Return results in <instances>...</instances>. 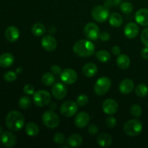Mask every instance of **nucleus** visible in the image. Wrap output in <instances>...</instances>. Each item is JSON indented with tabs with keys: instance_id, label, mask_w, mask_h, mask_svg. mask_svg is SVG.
<instances>
[{
	"instance_id": "20e7f679",
	"label": "nucleus",
	"mask_w": 148,
	"mask_h": 148,
	"mask_svg": "<svg viewBox=\"0 0 148 148\" xmlns=\"http://www.w3.org/2000/svg\"><path fill=\"white\" fill-rule=\"evenodd\" d=\"M42 121L48 128L55 129L59 125L60 119L53 111H46L42 116Z\"/></svg>"
},
{
	"instance_id": "4be33fe9",
	"label": "nucleus",
	"mask_w": 148,
	"mask_h": 148,
	"mask_svg": "<svg viewBox=\"0 0 148 148\" xmlns=\"http://www.w3.org/2000/svg\"><path fill=\"white\" fill-rule=\"evenodd\" d=\"M98 72V67L93 63H88L82 67V74L87 77H92Z\"/></svg>"
},
{
	"instance_id": "2eb2a0df",
	"label": "nucleus",
	"mask_w": 148,
	"mask_h": 148,
	"mask_svg": "<svg viewBox=\"0 0 148 148\" xmlns=\"http://www.w3.org/2000/svg\"><path fill=\"white\" fill-rule=\"evenodd\" d=\"M140 28L138 25L134 23H129L126 25L124 27V36L129 39H133L136 38L138 35Z\"/></svg>"
},
{
	"instance_id": "e433bc0d",
	"label": "nucleus",
	"mask_w": 148,
	"mask_h": 148,
	"mask_svg": "<svg viewBox=\"0 0 148 148\" xmlns=\"http://www.w3.org/2000/svg\"><path fill=\"white\" fill-rule=\"evenodd\" d=\"M121 2V0H106L104 1V6L107 8H111V7L119 6Z\"/></svg>"
},
{
	"instance_id": "423d86ee",
	"label": "nucleus",
	"mask_w": 148,
	"mask_h": 148,
	"mask_svg": "<svg viewBox=\"0 0 148 148\" xmlns=\"http://www.w3.org/2000/svg\"><path fill=\"white\" fill-rule=\"evenodd\" d=\"M111 81L107 77H101L95 82L94 85V92L98 95H103L109 90Z\"/></svg>"
},
{
	"instance_id": "4468645a",
	"label": "nucleus",
	"mask_w": 148,
	"mask_h": 148,
	"mask_svg": "<svg viewBox=\"0 0 148 148\" xmlns=\"http://www.w3.org/2000/svg\"><path fill=\"white\" fill-rule=\"evenodd\" d=\"M41 46L47 51H53L57 47V41L52 36H46L42 38Z\"/></svg>"
},
{
	"instance_id": "7c9ffc66",
	"label": "nucleus",
	"mask_w": 148,
	"mask_h": 148,
	"mask_svg": "<svg viewBox=\"0 0 148 148\" xmlns=\"http://www.w3.org/2000/svg\"><path fill=\"white\" fill-rule=\"evenodd\" d=\"M18 105L22 109H27L31 105V100L27 96H22L19 100Z\"/></svg>"
},
{
	"instance_id": "ddd939ff",
	"label": "nucleus",
	"mask_w": 148,
	"mask_h": 148,
	"mask_svg": "<svg viewBox=\"0 0 148 148\" xmlns=\"http://www.w3.org/2000/svg\"><path fill=\"white\" fill-rule=\"evenodd\" d=\"M103 112L108 115H114L117 112L119 105L116 101L114 99H106L102 105Z\"/></svg>"
},
{
	"instance_id": "aec40b11",
	"label": "nucleus",
	"mask_w": 148,
	"mask_h": 148,
	"mask_svg": "<svg viewBox=\"0 0 148 148\" xmlns=\"http://www.w3.org/2000/svg\"><path fill=\"white\" fill-rule=\"evenodd\" d=\"M112 142V137L107 133H101L97 137V143L102 147H108L111 145Z\"/></svg>"
},
{
	"instance_id": "6e6552de",
	"label": "nucleus",
	"mask_w": 148,
	"mask_h": 148,
	"mask_svg": "<svg viewBox=\"0 0 148 148\" xmlns=\"http://www.w3.org/2000/svg\"><path fill=\"white\" fill-rule=\"evenodd\" d=\"M78 111V105L72 101H66L62 104L60 107V113L65 117H72L77 114Z\"/></svg>"
},
{
	"instance_id": "4c0bfd02",
	"label": "nucleus",
	"mask_w": 148,
	"mask_h": 148,
	"mask_svg": "<svg viewBox=\"0 0 148 148\" xmlns=\"http://www.w3.org/2000/svg\"><path fill=\"white\" fill-rule=\"evenodd\" d=\"M23 91H24L26 95H33L34 92H36L35 91V87L31 84H27V85H25L24 88H23Z\"/></svg>"
},
{
	"instance_id": "0eeeda50",
	"label": "nucleus",
	"mask_w": 148,
	"mask_h": 148,
	"mask_svg": "<svg viewBox=\"0 0 148 148\" xmlns=\"http://www.w3.org/2000/svg\"><path fill=\"white\" fill-rule=\"evenodd\" d=\"M33 95L34 103L37 106H47L48 104L51 103V94L48 91L43 90L36 91Z\"/></svg>"
},
{
	"instance_id": "f03ea898",
	"label": "nucleus",
	"mask_w": 148,
	"mask_h": 148,
	"mask_svg": "<svg viewBox=\"0 0 148 148\" xmlns=\"http://www.w3.org/2000/svg\"><path fill=\"white\" fill-rule=\"evenodd\" d=\"M95 46L89 40H78L73 46L74 53L80 57H90L95 53Z\"/></svg>"
},
{
	"instance_id": "412c9836",
	"label": "nucleus",
	"mask_w": 148,
	"mask_h": 148,
	"mask_svg": "<svg viewBox=\"0 0 148 148\" xmlns=\"http://www.w3.org/2000/svg\"><path fill=\"white\" fill-rule=\"evenodd\" d=\"M14 58L12 53H4L0 55V66L3 68H7L12 66L14 63Z\"/></svg>"
},
{
	"instance_id": "473e14b6",
	"label": "nucleus",
	"mask_w": 148,
	"mask_h": 148,
	"mask_svg": "<svg viewBox=\"0 0 148 148\" xmlns=\"http://www.w3.org/2000/svg\"><path fill=\"white\" fill-rule=\"evenodd\" d=\"M143 113V110L140 106L137 104H134L130 108V114L134 117H140Z\"/></svg>"
},
{
	"instance_id": "b1692460",
	"label": "nucleus",
	"mask_w": 148,
	"mask_h": 148,
	"mask_svg": "<svg viewBox=\"0 0 148 148\" xmlns=\"http://www.w3.org/2000/svg\"><path fill=\"white\" fill-rule=\"evenodd\" d=\"M109 23L113 27H119L122 25L123 23V17L121 14L118 12H113L110 14L109 17Z\"/></svg>"
},
{
	"instance_id": "cd10ccee",
	"label": "nucleus",
	"mask_w": 148,
	"mask_h": 148,
	"mask_svg": "<svg viewBox=\"0 0 148 148\" xmlns=\"http://www.w3.org/2000/svg\"><path fill=\"white\" fill-rule=\"evenodd\" d=\"M46 32V27L43 24L40 23H36L32 27V33L36 36H41Z\"/></svg>"
},
{
	"instance_id": "2f4dec72",
	"label": "nucleus",
	"mask_w": 148,
	"mask_h": 148,
	"mask_svg": "<svg viewBox=\"0 0 148 148\" xmlns=\"http://www.w3.org/2000/svg\"><path fill=\"white\" fill-rule=\"evenodd\" d=\"M120 10L124 14H130L133 10V6L130 2L126 1L121 3L120 5Z\"/></svg>"
},
{
	"instance_id": "f8f14e48",
	"label": "nucleus",
	"mask_w": 148,
	"mask_h": 148,
	"mask_svg": "<svg viewBox=\"0 0 148 148\" xmlns=\"http://www.w3.org/2000/svg\"><path fill=\"white\" fill-rule=\"evenodd\" d=\"M51 93L56 99L62 100L67 94V88L63 83L57 82L52 86Z\"/></svg>"
},
{
	"instance_id": "39448f33",
	"label": "nucleus",
	"mask_w": 148,
	"mask_h": 148,
	"mask_svg": "<svg viewBox=\"0 0 148 148\" xmlns=\"http://www.w3.org/2000/svg\"><path fill=\"white\" fill-rule=\"evenodd\" d=\"M91 15L93 20L98 23H104L109 17V10L104 5L96 6L92 10Z\"/></svg>"
},
{
	"instance_id": "a18cd8bd",
	"label": "nucleus",
	"mask_w": 148,
	"mask_h": 148,
	"mask_svg": "<svg viewBox=\"0 0 148 148\" xmlns=\"http://www.w3.org/2000/svg\"><path fill=\"white\" fill-rule=\"evenodd\" d=\"M141 55L142 56H143V59H148V47L146 46L145 48H144V49L142 50Z\"/></svg>"
},
{
	"instance_id": "7ed1b4c3",
	"label": "nucleus",
	"mask_w": 148,
	"mask_h": 148,
	"mask_svg": "<svg viewBox=\"0 0 148 148\" xmlns=\"http://www.w3.org/2000/svg\"><path fill=\"white\" fill-rule=\"evenodd\" d=\"M143 124L138 119H131L124 124V132L130 137L138 136L143 131Z\"/></svg>"
},
{
	"instance_id": "dca6fc26",
	"label": "nucleus",
	"mask_w": 148,
	"mask_h": 148,
	"mask_svg": "<svg viewBox=\"0 0 148 148\" xmlns=\"http://www.w3.org/2000/svg\"><path fill=\"white\" fill-rule=\"evenodd\" d=\"M75 124L78 128H84L88 125L90 122V116L86 112H80L76 115L75 118Z\"/></svg>"
},
{
	"instance_id": "58836bf2",
	"label": "nucleus",
	"mask_w": 148,
	"mask_h": 148,
	"mask_svg": "<svg viewBox=\"0 0 148 148\" xmlns=\"http://www.w3.org/2000/svg\"><path fill=\"white\" fill-rule=\"evenodd\" d=\"M141 40L145 46L148 47V27L145 28L142 32Z\"/></svg>"
},
{
	"instance_id": "a878e982",
	"label": "nucleus",
	"mask_w": 148,
	"mask_h": 148,
	"mask_svg": "<svg viewBox=\"0 0 148 148\" xmlns=\"http://www.w3.org/2000/svg\"><path fill=\"white\" fill-rule=\"evenodd\" d=\"M116 64L121 69H126L130 66V59L125 54H119L116 59Z\"/></svg>"
},
{
	"instance_id": "a211bd4d",
	"label": "nucleus",
	"mask_w": 148,
	"mask_h": 148,
	"mask_svg": "<svg viewBox=\"0 0 148 148\" xmlns=\"http://www.w3.org/2000/svg\"><path fill=\"white\" fill-rule=\"evenodd\" d=\"M135 20L140 25L148 26V9L143 8L139 10L135 14Z\"/></svg>"
},
{
	"instance_id": "49530a36",
	"label": "nucleus",
	"mask_w": 148,
	"mask_h": 148,
	"mask_svg": "<svg viewBox=\"0 0 148 148\" xmlns=\"http://www.w3.org/2000/svg\"><path fill=\"white\" fill-rule=\"evenodd\" d=\"M50 108L51 110H54V109H56V104L55 103H51V104L50 105Z\"/></svg>"
},
{
	"instance_id": "79ce46f5",
	"label": "nucleus",
	"mask_w": 148,
	"mask_h": 148,
	"mask_svg": "<svg viewBox=\"0 0 148 148\" xmlns=\"http://www.w3.org/2000/svg\"><path fill=\"white\" fill-rule=\"evenodd\" d=\"M51 72L53 75H61L62 70V68L58 65H53V66H51Z\"/></svg>"
},
{
	"instance_id": "1a4fd4ad",
	"label": "nucleus",
	"mask_w": 148,
	"mask_h": 148,
	"mask_svg": "<svg viewBox=\"0 0 148 148\" xmlns=\"http://www.w3.org/2000/svg\"><path fill=\"white\" fill-rule=\"evenodd\" d=\"M84 34L89 40H95L99 38L101 32L98 26L94 23H89L84 27Z\"/></svg>"
},
{
	"instance_id": "c03bdc74",
	"label": "nucleus",
	"mask_w": 148,
	"mask_h": 148,
	"mask_svg": "<svg viewBox=\"0 0 148 148\" xmlns=\"http://www.w3.org/2000/svg\"><path fill=\"white\" fill-rule=\"evenodd\" d=\"M111 51H112V53L114 55L119 56V55L121 53V49L117 46H114V47L112 48V49H111Z\"/></svg>"
},
{
	"instance_id": "c85d7f7f",
	"label": "nucleus",
	"mask_w": 148,
	"mask_h": 148,
	"mask_svg": "<svg viewBox=\"0 0 148 148\" xmlns=\"http://www.w3.org/2000/svg\"><path fill=\"white\" fill-rule=\"evenodd\" d=\"M42 82L45 85L47 86H50V85H53L55 82V77L53 73H50V72H46L41 77Z\"/></svg>"
},
{
	"instance_id": "c756f323",
	"label": "nucleus",
	"mask_w": 148,
	"mask_h": 148,
	"mask_svg": "<svg viewBox=\"0 0 148 148\" xmlns=\"http://www.w3.org/2000/svg\"><path fill=\"white\" fill-rule=\"evenodd\" d=\"M135 93L140 98L145 97L148 93V88L145 84H140L135 88Z\"/></svg>"
},
{
	"instance_id": "f257e3e1",
	"label": "nucleus",
	"mask_w": 148,
	"mask_h": 148,
	"mask_svg": "<svg viewBox=\"0 0 148 148\" xmlns=\"http://www.w3.org/2000/svg\"><path fill=\"white\" fill-rule=\"evenodd\" d=\"M5 124L11 131L18 132L24 126L25 118L20 111H12L6 116Z\"/></svg>"
},
{
	"instance_id": "f3484780",
	"label": "nucleus",
	"mask_w": 148,
	"mask_h": 148,
	"mask_svg": "<svg viewBox=\"0 0 148 148\" xmlns=\"http://www.w3.org/2000/svg\"><path fill=\"white\" fill-rule=\"evenodd\" d=\"M4 36H5L6 39L9 42L13 43V42H15L18 40L19 37H20V31L17 27L11 25L6 29Z\"/></svg>"
},
{
	"instance_id": "5701e85b",
	"label": "nucleus",
	"mask_w": 148,
	"mask_h": 148,
	"mask_svg": "<svg viewBox=\"0 0 148 148\" xmlns=\"http://www.w3.org/2000/svg\"><path fill=\"white\" fill-rule=\"evenodd\" d=\"M68 145L72 147H79L83 143V139L78 134H73L69 137L66 140Z\"/></svg>"
},
{
	"instance_id": "de8ad7c7",
	"label": "nucleus",
	"mask_w": 148,
	"mask_h": 148,
	"mask_svg": "<svg viewBox=\"0 0 148 148\" xmlns=\"http://www.w3.org/2000/svg\"><path fill=\"white\" fill-rule=\"evenodd\" d=\"M1 133H2V128H1V127L0 126V134H1Z\"/></svg>"
},
{
	"instance_id": "37998d69",
	"label": "nucleus",
	"mask_w": 148,
	"mask_h": 148,
	"mask_svg": "<svg viewBox=\"0 0 148 148\" xmlns=\"http://www.w3.org/2000/svg\"><path fill=\"white\" fill-rule=\"evenodd\" d=\"M99 38L103 41H108L110 39V34L107 32H103L100 34Z\"/></svg>"
},
{
	"instance_id": "a19ab883",
	"label": "nucleus",
	"mask_w": 148,
	"mask_h": 148,
	"mask_svg": "<svg viewBox=\"0 0 148 148\" xmlns=\"http://www.w3.org/2000/svg\"><path fill=\"white\" fill-rule=\"evenodd\" d=\"M88 132L91 135H95L98 132V127L95 124H90L88 127Z\"/></svg>"
},
{
	"instance_id": "9d476101",
	"label": "nucleus",
	"mask_w": 148,
	"mask_h": 148,
	"mask_svg": "<svg viewBox=\"0 0 148 148\" xmlns=\"http://www.w3.org/2000/svg\"><path fill=\"white\" fill-rule=\"evenodd\" d=\"M60 77L63 83L66 85H72L77 79V72L72 69H65L62 72Z\"/></svg>"
},
{
	"instance_id": "09e8293b",
	"label": "nucleus",
	"mask_w": 148,
	"mask_h": 148,
	"mask_svg": "<svg viewBox=\"0 0 148 148\" xmlns=\"http://www.w3.org/2000/svg\"><path fill=\"white\" fill-rule=\"evenodd\" d=\"M0 147H1V143H0Z\"/></svg>"
},
{
	"instance_id": "9b49d317",
	"label": "nucleus",
	"mask_w": 148,
	"mask_h": 148,
	"mask_svg": "<svg viewBox=\"0 0 148 148\" xmlns=\"http://www.w3.org/2000/svg\"><path fill=\"white\" fill-rule=\"evenodd\" d=\"M0 140L3 145L8 148L13 147L17 143L16 136L12 132L9 131H5L1 133Z\"/></svg>"
},
{
	"instance_id": "ea45409f",
	"label": "nucleus",
	"mask_w": 148,
	"mask_h": 148,
	"mask_svg": "<svg viewBox=\"0 0 148 148\" xmlns=\"http://www.w3.org/2000/svg\"><path fill=\"white\" fill-rule=\"evenodd\" d=\"M106 124L109 128H114L116 125V119L114 116H109L106 120Z\"/></svg>"
},
{
	"instance_id": "72a5a7b5",
	"label": "nucleus",
	"mask_w": 148,
	"mask_h": 148,
	"mask_svg": "<svg viewBox=\"0 0 148 148\" xmlns=\"http://www.w3.org/2000/svg\"><path fill=\"white\" fill-rule=\"evenodd\" d=\"M88 101H89V99H88V95H85V94H82V95H79L77 98L76 103H77L78 106L82 107L86 106L88 103Z\"/></svg>"
},
{
	"instance_id": "bb28decb",
	"label": "nucleus",
	"mask_w": 148,
	"mask_h": 148,
	"mask_svg": "<svg viewBox=\"0 0 148 148\" xmlns=\"http://www.w3.org/2000/svg\"><path fill=\"white\" fill-rule=\"evenodd\" d=\"M95 56H96V59L102 63L108 62L111 59V55H110L109 52L106 50L98 51L95 54Z\"/></svg>"
},
{
	"instance_id": "c9c22d12",
	"label": "nucleus",
	"mask_w": 148,
	"mask_h": 148,
	"mask_svg": "<svg viewBox=\"0 0 148 148\" xmlns=\"http://www.w3.org/2000/svg\"><path fill=\"white\" fill-rule=\"evenodd\" d=\"M3 77H4V79L7 82H13V81L16 80V79H17V74L15 72H12V71H9V72L4 73Z\"/></svg>"
},
{
	"instance_id": "6ab92c4d",
	"label": "nucleus",
	"mask_w": 148,
	"mask_h": 148,
	"mask_svg": "<svg viewBox=\"0 0 148 148\" xmlns=\"http://www.w3.org/2000/svg\"><path fill=\"white\" fill-rule=\"evenodd\" d=\"M134 84L132 79H124L120 83L119 90L123 94H129L132 92L134 89Z\"/></svg>"
},
{
	"instance_id": "f704fd0d",
	"label": "nucleus",
	"mask_w": 148,
	"mask_h": 148,
	"mask_svg": "<svg viewBox=\"0 0 148 148\" xmlns=\"http://www.w3.org/2000/svg\"><path fill=\"white\" fill-rule=\"evenodd\" d=\"M53 140L57 145H63L65 143V137L62 133H56L53 136Z\"/></svg>"
},
{
	"instance_id": "393cba45",
	"label": "nucleus",
	"mask_w": 148,
	"mask_h": 148,
	"mask_svg": "<svg viewBox=\"0 0 148 148\" xmlns=\"http://www.w3.org/2000/svg\"><path fill=\"white\" fill-rule=\"evenodd\" d=\"M39 127L36 123L29 122L25 125V132L30 137H36L39 134Z\"/></svg>"
}]
</instances>
